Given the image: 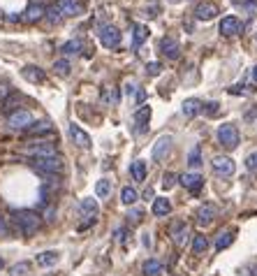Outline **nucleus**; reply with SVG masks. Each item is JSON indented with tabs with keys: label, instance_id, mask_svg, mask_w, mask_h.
<instances>
[{
	"label": "nucleus",
	"instance_id": "8",
	"mask_svg": "<svg viewBox=\"0 0 257 276\" xmlns=\"http://www.w3.org/2000/svg\"><path fill=\"white\" fill-rule=\"evenodd\" d=\"M79 211H81V216L86 218V223H83L81 228H86V225H91V223L95 221V216L100 214V207L93 197H83L81 202H79Z\"/></svg>",
	"mask_w": 257,
	"mask_h": 276
},
{
	"label": "nucleus",
	"instance_id": "7",
	"mask_svg": "<svg viewBox=\"0 0 257 276\" xmlns=\"http://www.w3.org/2000/svg\"><path fill=\"white\" fill-rule=\"evenodd\" d=\"M7 123H9V128H12V130H28V128L33 125V114L31 112H26V109H21V112L9 114Z\"/></svg>",
	"mask_w": 257,
	"mask_h": 276
},
{
	"label": "nucleus",
	"instance_id": "21",
	"mask_svg": "<svg viewBox=\"0 0 257 276\" xmlns=\"http://www.w3.org/2000/svg\"><path fill=\"white\" fill-rule=\"evenodd\" d=\"M26 135H28V137H44V135H53V125L49 121H39V123L33 121V125L26 130Z\"/></svg>",
	"mask_w": 257,
	"mask_h": 276
},
{
	"label": "nucleus",
	"instance_id": "9",
	"mask_svg": "<svg viewBox=\"0 0 257 276\" xmlns=\"http://www.w3.org/2000/svg\"><path fill=\"white\" fill-rule=\"evenodd\" d=\"M172 135H162V137H158V142L153 144V160H165L167 156H169V151H172Z\"/></svg>",
	"mask_w": 257,
	"mask_h": 276
},
{
	"label": "nucleus",
	"instance_id": "40",
	"mask_svg": "<svg viewBox=\"0 0 257 276\" xmlns=\"http://www.w3.org/2000/svg\"><path fill=\"white\" fill-rule=\"evenodd\" d=\"M160 72H162V65H160V63H148V65H146V75H151V77H158Z\"/></svg>",
	"mask_w": 257,
	"mask_h": 276
},
{
	"label": "nucleus",
	"instance_id": "27",
	"mask_svg": "<svg viewBox=\"0 0 257 276\" xmlns=\"http://www.w3.org/2000/svg\"><path fill=\"white\" fill-rule=\"evenodd\" d=\"M130 174L135 181H144L146 179V162L144 160H135L132 162V167H130Z\"/></svg>",
	"mask_w": 257,
	"mask_h": 276
},
{
	"label": "nucleus",
	"instance_id": "37",
	"mask_svg": "<svg viewBox=\"0 0 257 276\" xmlns=\"http://www.w3.org/2000/svg\"><path fill=\"white\" fill-rule=\"evenodd\" d=\"M146 16H148V19H155V16L160 14V2L158 0H151V5H146Z\"/></svg>",
	"mask_w": 257,
	"mask_h": 276
},
{
	"label": "nucleus",
	"instance_id": "16",
	"mask_svg": "<svg viewBox=\"0 0 257 276\" xmlns=\"http://www.w3.org/2000/svg\"><path fill=\"white\" fill-rule=\"evenodd\" d=\"M21 75L26 81H31V84H44L46 81V75L44 70L37 68V65H26V68L21 70Z\"/></svg>",
	"mask_w": 257,
	"mask_h": 276
},
{
	"label": "nucleus",
	"instance_id": "34",
	"mask_svg": "<svg viewBox=\"0 0 257 276\" xmlns=\"http://www.w3.org/2000/svg\"><path fill=\"white\" fill-rule=\"evenodd\" d=\"M121 202H123V204H128V207H132V204L137 202V191H135V188L125 186V188L121 191Z\"/></svg>",
	"mask_w": 257,
	"mask_h": 276
},
{
	"label": "nucleus",
	"instance_id": "23",
	"mask_svg": "<svg viewBox=\"0 0 257 276\" xmlns=\"http://www.w3.org/2000/svg\"><path fill=\"white\" fill-rule=\"evenodd\" d=\"M146 38H148V28L142 26V23H135V26H132V46L139 49V46L146 42Z\"/></svg>",
	"mask_w": 257,
	"mask_h": 276
},
{
	"label": "nucleus",
	"instance_id": "3",
	"mask_svg": "<svg viewBox=\"0 0 257 276\" xmlns=\"http://www.w3.org/2000/svg\"><path fill=\"white\" fill-rule=\"evenodd\" d=\"M218 142L225 149H236L239 142H241V135H239V128L234 123H222L218 128Z\"/></svg>",
	"mask_w": 257,
	"mask_h": 276
},
{
	"label": "nucleus",
	"instance_id": "26",
	"mask_svg": "<svg viewBox=\"0 0 257 276\" xmlns=\"http://www.w3.org/2000/svg\"><path fill=\"white\" fill-rule=\"evenodd\" d=\"M234 230H225V232H220L218 237H216V251H225L227 246L234 241Z\"/></svg>",
	"mask_w": 257,
	"mask_h": 276
},
{
	"label": "nucleus",
	"instance_id": "19",
	"mask_svg": "<svg viewBox=\"0 0 257 276\" xmlns=\"http://www.w3.org/2000/svg\"><path fill=\"white\" fill-rule=\"evenodd\" d=\"M197 225H202V228H206V225H211L213 218H216V207L213 204H202V207L197 209Z\"/></svg>",
	"mask_w": 257,
	"mask_h": 276
},
{
	"label": "nucleus",
	"instance_id": "50",
	"mask_svg": "<svg viewBox=\"0 0 257 276\" xmlns=\"http://www.w3.org/2000/svg\"><path fill=\"white\" fill-rule=\"evenodd\" d=\"M144 197L146 199H153V188H146V191H144Z\"/></svg>",
	"mask_w": 257,
	"mask_h": 276
},
{
	"label": "nucleus",
	"instance_id": "11",
	"mask_svg": "<svg viewBox=\"0 0 257 276\" xmlns=\"http://www.w3.org/2000/svg\"><path fill=\"white\" fill-rule=\"evenodd\" d=\"M148 121H151V107L142 105V107L135 112V132L137 135H144V132L148 130Z\"/></svg>",
	"mask_w": 257,
	"mask_h": 276
},
{
	"label": "nucleus",
	"instance_id": "45",
	"mask_svg": "<svg viewBox=\"0 0 257 276\" xmlns=\"http://www.w3.org/2000/svg\"><path fill=\"white\" fill-rule=\"evenodd\" d=\"M9 235V228H7V223H5V218L0 216V237H7Z\"/></svg>",
	"mask_w": 257,
	"mask_h": 276
},
{
	"label": "nucleus",
	"instance_id": "5",
	"mask_svg": "<svg viewBox=\"0 0 257 276\" xmlns=\"http://www.w3.org/2000/svg\"><path fill=\"white\" fill-rule=\"evenodd\" d=\"M98 38H100V42H102V46H107V49H116V46L121 44V31H118L116 26H111V23L100 26Z\"/></svg>",
	"mask_w": 257,
	"mask_h": 276
},
{
	"label": "nucleus",
	"instance_id": "32",
	"mask_svg": "<svg viewBox=\"0 0 257 276\" xmlns=\"http://www.w3.org/2000/svg\"><path fill=\"white\" fill-rule=\"evenodd\" d=\"M81 46H83V42L81 39H70V42H65V44L61 46V51L63 54H79V51H81Z\"/></svg>",
	"mask_w": 257,
	"mask_h": 276
},
{
	"label": "nucleus",
	"instance_id": "43",
	"mask_svg": "<svg viewBox=\"0 0 257 276\" xmlns=\"http://www.w3.org/2000/svg\"><path fill=\"white\" fill-rule=\"evenodd\" d=\"M246 167H248V169H257V154H250L248 158H246Z\"/></svg>",
	"mask_w": 257,
	"mask_h": 276
},
{
	"label": "nucleus",
	"instance_id": "1",
	"mask_svg": "<svg viewBox=\"0 0 257 276\" xmlns=\"http://www.w3.org/2000/svg\"><path fill=\"white\" fill-rule=\"evenodd\" d=\"M39 218L42 216L37 211H31V209H23V211H14V223L19 225V230H21L23 237H33L35 232L39 230Z\"/></svg>",
	"mask_w": 257,
	"mask_h": 276
},
{
	"label": "nucleus",
	"instance_id": "12",
	"mask_svg": "<svg viewBox=\"0 0 257 276\" xmlns=\"http://www.w3.org/2000/svg\"><path fill=\"white\" fill-rule=\"evenodd\" d=\"M56 7L61 9L63 16H79L83 14V0H58Z\"/></svg>",
	"mask_w": 257,
	"mask_h": 276
},
{
	"label": "nucleus",
	"instance_id": "47",
	"mask_svg": "<svg viewBox=\"0 0 257 276\" xmlns=\"http://www.w3.org/2000/svg\"><path fill=\"white\" fill-rule=\"evenodd\" d=\"M53 216H56V209H53V207H49V209H46V214H44L46 223H53V221H56V218H53Z\"/></svg>",
	"mask_w": 257,
	"mask_h": 276
},
{
	"label": "nucleus",
	"instance_id": "20",
	"mask_svg": "<svg viewBox=\"0 0 257 276\" xmlns=\"http://www.w3.org/2000/svg\"><path fill=\"white\" fill-rule=\"evenodd\" d=\"M188 237H190V228L185 225V223H183V221L172 223V239H174L176 246H183Z\"/></svg>",
	"mask_w": 257,
	"mask_h": 276
},
{
	"label": "nucleus",
	"instance_id": "13",
	"mask_svg": "<svg viewBox=\"0 0 257 276\" xmlns=\"http://www.w3.org/2000/svg\"><path fill=\"white\" fill-rule=\"evenodd\" d=\"M160 51H162V56H167L169 61H176V58L181 56V44H179L174 38H162L160 39Z\"/></svg>",
	"mask_w": 257,
	"mask_h": 276
},
{
	"label": "nucleus",
	"instance_id": "30",
	"mask_svg": "<svg viewBox=\"0 0 257 276\" xmlns=\"http://www.w3.org/2000/svg\"><path fill=\"white\" fill-rule=\"evenodd\" d=\"M95 195L102 199L109 197V195H111V181H109V179H100L98 186H95Z\"/></svg>",
	"mask_w": 257,
	"mask_h": 276
},
{
	"label": "nucleus",
	"instance_id": "46",
	"mask_svg": "<svg viewBox=\"0 0 257 276\" xmlns=\"http://www.w3.org/2000/svg\"><path fill=\"white\" fill-rule=\"evenodd\" d=\"M135 98H137V105H142V102L146 100V91H144V88H137V95H135Z\"/></svg>",
	"mask_w": 257,
	"mask_h": 276
},
{
	"label": "nucleus",
	"instance_id": "41",
	"mask_svg": "<svg viewBox=\"0 0 257 276\" xmlns=\"http://www.w3.org/2000/svg\"><path fill=\"white\" fill-rule=\"evenodd\" d=\"M206 116H216L220 112V105L218 102H209V105H204V109H202Z\"/></svg>",
	"mask_w": 257,
	"mask_h": 276
},
{
	"label": "nucleus",
	"instance_id": "39",
	"mask_svg": "<svg viewBox=\"0 0 257 276\" xmlns=\"http://www.w3.org/2000/svg\"><path fill=\"white\" fill-rule=\"evenodd\" d=\"M44 16H46V19H49L51 23H56V21H61V19H63V14H61V9H58V7H49Z\"/></svg>",
	"mask_w": 257,
	"mask_h": 276
},
{
	"label": "nucleus",
	"instance_id": "4",
	"mask_svg": "<svg viewBox=\"0 0 257 276\" xmlns=\"http://www.w3.org/2000/svg\"><path fill=\"white\" fill-rule=\"evenodd\" d=\"M23 156H31V158H42V156H56V144L53 142H33V144H26L21 149Z\"/></svg>",
	"mask_w": 257,
	"mask_h": 276
},
{
	"label": "nucleus",
	"instance_id": "51",
	"mask_svg": "<svg viewBox=\"0 0 257 276\" xmlns=\"http://www.w3.org/2000/svg\"><path fill=\"white\" fill-rule=\"evenodd\" d=\"M253 81H255V84H257V65H255V68H253Z\"/></svg>",
	"mask_w": 257,
	"mask_h": 276
},
{
	"label": "nucleus",
	"instance_id": "10",
	"mask_svg": "<svg viewBox=\"0 0 257 276\" xmlns=\"http://www.w3.org/2000/svg\"><path fill=\"white\" fill-rule=\"evenodd\" d=\"M179 181H181V186L183 188H188L190 193H199L202 191V186H204V177L197 174V172H185V174L179 177Z\"/></svg>",
	"mask_w": 257,
	"mask_h": 276
},
{
	"label": "nucleus",
	"instance_id": "36",
	"mask_svg": "<svg viewBox=\"0 0 257 276\" xmlns=\"http://www.w3.org/2000/svg\"><path fill=\"white\" fill-rule=\"evenodd\" d=\"M102 100H105V105H116L118 102V95H116L113 88H105L102 91Z\"/></svg>",
	"mask_w": 257,
	"mask_h": 276
},
{
	"label": "nucleus",
	"instance_id": "42",
	"mask_svg": "<svg viewBox=\"0 0 257 276\" xmlns=\"http://www.w3.org/2000/svg\"><path fill=\"white\" fill-rule=\"evenodd\" d=\"M239 9H246V12H255L257 9V2H236Z\"/></svg>",
	"mask_w": 257,
	"mask_h": 276
},
{
	"label": "nucleus",
	"instance_id": "52",
	"mask_svg": "<svg viewBox=\"0 0 257 276\" xmlns=\"http://www.w3.org/2000/svg\"><path fill=\"white\" fill-rule=\"evenodd\" d=\"M2 267H5V260H2V258H0V269H2Z\"/></svg>",
	"mask_w": 257,
	"mask_h": 276
},
{
	"label": "nucleus",
	"instance_id": "35",
	"mask_svg": "<svg viewBox=\"0 0 257 276\" xmlns=\"http://www.w3.org/2000/svg\"><path fill=\"white\" fill-rule=\"evenodd\" d=\"M28 269H31V265H28V262H19V265H14V267L9 269V274H12V276H26V274H28Z\"/></svg>",
	"mask_w": 257,
	"mask_h": 276
},
{
	"label": "nucleus",
	"instance_id": "53",
	"mask_svg": "<svg viewBox=\"0 0 257 276\" xmlns=\"http://www.w3.org/2000/svg\"><path fill=\"white\" fill-rule=\"evenodd\" d=\"M169 2H174V5H176V2H181V0H169Z\"/></svg>",
	"mask_w": 257,
	"mask_h": 276
},
{
	"label": "nucleus",
	"instance_id": "31",
	"mask_svg": "<svg viewBox=\"0 0 257 276\" xmlns=\"http://www.w3.org/2000/svg\"><path fill=\"white\" fill-rule=\"evenodd\" d=\"M53 70H56V75H61V77H68L72 65H70L68 58H58V61H53Z\"/></svg>",
	"mask_w": 257,
	"mask_h": 276
},
{
	"label": "nucleus",
	"instance_id": "2",
	"mask_svg": "<svg viewBox=\"0 0 257 276\" xmlns=\"http://www.w3.org/2000/svg\"><path fill=\"white\" fill-rule=\"evenodd\" d=\"M33 169L39 172V174H61L63 169H65V160H63L61 156H42V158H33L31 160Z\"/></svg>",
	"mask_w": 257,
	"mask_h": 276
},
{
	"label": "nucleus",
	"instance_id": "38",
	"mask_svg": "<svg viewBox=\"0 0 257 276\" xmlns=\"http://www.w3.org/2000/svg\"><path fill=\"white\" fill-rule=\"evenodd\" d=\"M174 184H176V174L174 172H167L165 177H162V188L169 191V188H174Z\"/></svg>",
	"mask_w": 257,
	"mask_h": 276
},
{
	"label": "nucleus",
	"instance_id": "14",
	"mask_svg": "<svg viewBox=\"0 0 257 276\" xmlns=\"http://www.w3.org/2000/svg\"><path fill=\"white\" fill-rule=\"evenodd\" d=\"M243 31V23L236 19V16H225L222 21H220V33L225 35V38H232V35H239Z\"/></svg>",
	"mask_w": 257,
	"mask_h": 276
},
{
	"label": "nucleus",
	"instance_id": "17",
	"mask_svg": "<svg viewBox=\"0 0 257 276\" xmlns=\"http://www.w3.org/2000/svg\"><path fill=\"white\" fill-rule=\"evenodd\" d=\"M68 132H70V137H72V142H74L79 149H91V137H88V135H86V132H83L79 125L70 123Z\"/></svg>",
	"mask_w": 257,
	"mask_h": 276
},
{
	"label": "nucleus",
	"instance_id": "28",
	"mask_svg": "<svg viewBox=\"0 0 257 276\" xmlns=\"http://www.w3.org/2000/svg\"><path fill=\"white\" fill-rule=\"evenodd\" d=\"M58 258H61V255L56 253V251H44V253L37 255V265H42V267H51V265L58 262Z\"/></svg>",
	"mask_w": 257,
	"mask_h": 276
},
{
	"label": "nucleus",
	"instance_id": "29",
	"mask_svg": "<svg viewBox=\"0 0 257 276\" xmlns=\"http://www.w3.org/2000/svg\"><path fill=\"white\" fill-rule=\"evenodd\" d=\"M206 248H209V241H206L204 235H195V237H192V253L202 255Z\"/></svg>",
	"mask_w": 257,
	"mask_h": 276
},
{
	"label": "nucleus",
	"instance_id": "15",
	"mask_svg": "<svg viewBox=\"0 0 257 276\" xmlns=\"http://www.w3.org/2000/svg\"><path fill=\"white\" fill-rule=\"evenodd\" d=\"M192 14H195V19H199V21H211V19L218 16V7H216L213 2H199Z\"/></svg>",
	"mask_w": 257,
	"mask_h": 276
},
{
	"label": "nucleus",
	"instance_id": "6",
	"mask_svg": "<svg viewBox=\"0 0 257 276\" xmlns=\"http://www.w3.org/2000/svg\"><path fill=\"white\" fill-rule=\"evenodd\" d=\"M211 167H213V172L218 174V177H232L234 174V169H236V165H234V160L229 158V156H216L211 160Z\"/></svg>",
	"mask_w": 257,
	"mask_h": 276
},
{
	"label": "nucleus",
	"instance_id": "25",
	"mask_svg": "<svg viewBox=\"0 0 257 276\" xmlns=\"http://www.w3.org/2000/svg\"><path fill=\"white\" fill-rule=\"evenodd\" d=\"M142 272H144V276H160L162 274V262L151 258V260H146L142 265Z\"/></svg>",
	"mask_w": 257,
	"mask_h": 276
},
{
	"label": "nucleus",
	"instance_id": "18",
	"mask_svg": "<svg viewBox=\"0 0 257 276\" xmlns=\"http://www.w3.org/2000/svg\"><path fill=\"white\" fill-rule=\"evenodd\" d=\"M44 14H46V9L42 7V5H37V2H31L28 7H26V12H23V21L26 23H37V21H42L44 19Z\"/></svg>",
	"mask_w": 257,
	"mask_h": 276
},
{
	"label": "nucleus",
	"instance_id": "22",
	"mask_svg": "<svg viewBox=\"0 0 257 276\" xmlns=\"http://www.w3.org/2000/svg\"><path fill=\"white\" fill-rule=\"evenodd\" d=\"M202 109H204V102H202V100H197V98H188L181 105L183 116H188V118H192V116H197V114H202Z\"/></svg>",
	"mask_w": 257,
	"mask_h": 276
},
{
	"label": "nucleus",
	"instance_id": "48",
	"mask_svg": "<svg viewBox=\"0 0 257 276\" xmlns=\"http://www.w3.org/2000/svg\"><path fill=\"white\" fill-rule=\"evenodd\" d=\"M125 235H128L125 228H118V230H116V239H118V241H125Z\"/></svg>",
	"mask_w": 257,
	"mask_h": 276
},
{
	"label": "nucleus",
	"instance_id": "24",
	"mask_svg": "<svg viewBox=\"0 0 257 276\" xmlns=\"http://www.w3.org/2000/svg\"><path fill=\"white\" fill-rule=\"evenodd\" d=\"M151 211H153L155 216H167V214H172V202H169L167 197H155V199H153Z\"/></svg>",
	"mask_w": 257,
	"mask_h": 276
},
{
	"label": "nucleus",
	"instance_id": "44",
	"mask_svg": "<svg viewBox=\"0 0 257 276\" xmlns=\"http://www.w3.org/2000/svg\"><path fill=\"white\" fill-rule=\"evenodd\" d=\"M142 216H144V214H142L139 209H132V211L128 214V218H130L132 223H139V221H142Z\"/></svg>",
	"mask_w": 257,
	"mask_h": 276
},
{
	"label": "nucleus",
	"instance_id": "33",
	"mask_svg": "<svg viewBox=\"0 0 257 276\" xmlns=\"http://www.w3.org/2000/svg\"><path fill=\"white\" fill-rule=\"evenodd\" d=\"M188 165L190 167H199V165H202V146H192V149H190Z\"/></svg>",
	"mask_w": 257,
	"mask_h": 276
},
{
	"label": "nucleus",
	"instance_id": "49",
	"mask_svg": "<svg viewBox=\"0 0 257 276\" xmlns=\"http://www.w3.org/2000/svg\"><path fill=\"white\" fill-rule=\"evenodd\" d=\"M132 93H137V86L132 84V81H128V84H125V95H132Z\"/></svg>",
	"mask_w": 257,
	"mask_h": 276
}]
</instances>
